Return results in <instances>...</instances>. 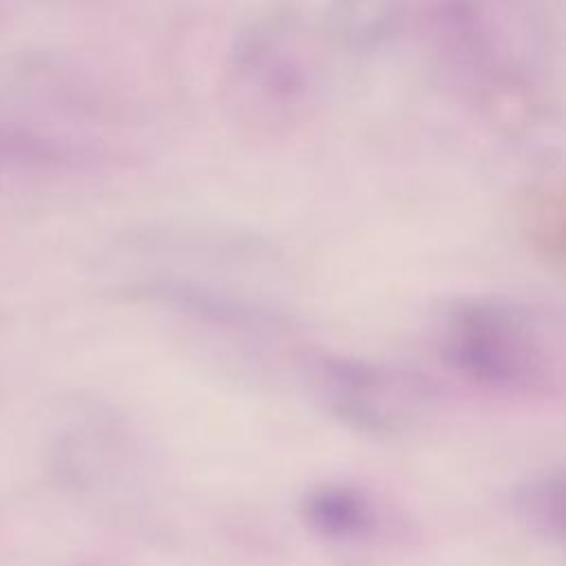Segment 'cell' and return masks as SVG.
<instances>
[{
	"mask_svg": "<svg viewBox=\"0 0 566 566\" xmlns=\"http://www.w3.org/2000/svg\"><path fill=\"white\" fill-rule=\"evenodd\" d=\"M442 343L453 367L495 389L537 394L559 380L557 329L546 316L517 303H462L449 314Z\"/></svg>",
	"mask_w": 566,
	"mask_h": 566,
	"instance_id": "obj_2",
	"label": "cell"
},
{
	"mask_svg": "<svg viewBox=\"0 0 566 566\" xmlns=\"http://www.w3.org/2000/svg\"><path fill=\"white\" fill-rule=\"evenodd\" d=\"M73 146L57 144L31 128L0 124V175L18 166H49L66 159Z\"/></svg>",
	"mask_w": 566,
	"mask_h": 566,
	"instance_id": "obj_5",
	"label": "cell"
},
{
	"mask_svg": "<svg viewBox=\"0 0 566 566\" xmlns=\"http://www.w3.org/2000/svg\"><path fill=\"white\" fill-rule=\"evenodd\" d=\"M352 31H411L467 99L522 122L544 106L546 13L535 0H352Z\"/></svg>",
	"mask_w": 566,
	"mask_h": 566,
	"instance_id": "obj_1",
	"label": "cell"
},
{
	"mask_svg": "<svg viewBox=\"0 0 566 566\" xmlns=\"http://www.w3.org/2000/svg\"><path fill=\"white\" fill-rule=\"evenodd\" d=\"M307 522L327 537L360 535L369 526L367 502L347 489H321L305 502Z\"/></svg>",
	"mask_w": 566,
	"mask_h": 566,
	"instance_id": "obj_4",
	"label": "cell"
},
{
	"mask_svg": "<svg viewBox=\"0 0 566 566\" xmlns=\"http://www.w3.org/2000/svg\"><path fill=\"white\" fill-rule=\"evenodd\" d=\"M524 504L531 520L539 524L555 522L557 528L562 526V482L559 480L544 478L542 482L533 484L531 491H526Z\"/></svg>",
	"mask_w": 566,
	"mask_h": 566,
	"instance_id": "obj_6",
	"label": "cell"
},
{
	"mask_svg": "<svg viewBox=\"0 0 566 566\" xmlns=\"http://www.w3.org/2000/svg\"><path fill=\"white\" fill-rule=\"evenodd\" d=\"M316 69L296 15H265L239 40L226 71L232 115L265 135L296 126L314 97Z\"/></svg>",
	"mask_w": 566,
	"mask_h": 566,
	"instance_id": "obj_3",
	"label": "cell"
}]
</instances>
